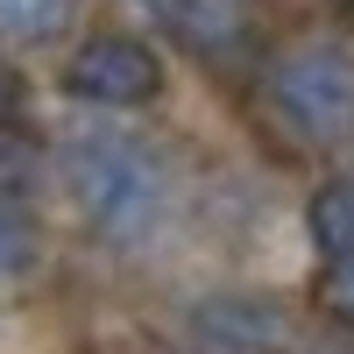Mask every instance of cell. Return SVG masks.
<instances>
[{
    "label": "cell",
    "instance_id": "cell-1",
    "mask_svg": "<svg viewBox=\"0 0 354 354\" xmlns=\"http://www.w3.org/2000/svg\"><path fill=\"white\" fill-rule=\"evenodd\" d=\"M57 177H64L78 220L93 227V241L106 248H142L163 220V170L135 135H113V128L71 135L57 156Z\"/></svg>",
    "mask_w": 354,
    "mask_h": 354
},
{
    "label": "cell",
    "instance_id": "cell-2",
    "mask_svg": "<svg viewBox=\"0 0 354 354\" xmlns=\"http://www.w3.org/2000/svg\"><path fill=\"white\" fill-rule=\"evenodd\" d=\"M270 106L298 135H340L354 128V50L340 43H298L270 64Z\"/></svg>",
    "mask_w": 354,
    "mask_h": 354
},
{
    "label": "cell",
    "instance_id": "cell-3",
    "mask_svg": "<svg viewBox=\"0 0 354 354\" xmlns=\"http://www.w3.org/2000/svg\"><path fill=\"white\" fill-rule=\"evenodd\" d=\"M64 93L85 106H149L163 93V57L142 43V36H93L71 50L64 64Z\"/></svg>",
    "mask_w": 354,
    "mask_h": 354
},
{
    "label": "cell",
    "instance_id": "cell-4",
    "mask_svg": "<svg viewBox=\"0 0 354 354\" xmlns=\"http://www.w3.org/2000/svg\"><path fill=\"white\" fill-rule=\"evenodd\" d=\"M290 340V319L262 290H220L192 305V347L198 354H277Z\"/></svg>",
    "mask_w": 354,
    "mask_h": 354
},
{
    "label": "cell",
    "instance_id": "cell-5",
    "mask_svg": "<svg viewBox=\"0 0 354 354\" xmlns=\"http://www.w3.org/2000/svg\"><path fill=\"white\" fill-rule=\"evenodd\" d=\"M128 8L149 28H163L177 50L205 57V64H220V57H234L248 43V8L241 0H128Z\"/></svg>",
    "mask_w": 354,
    "mask_h": 354
},
{
    "label": "cell",
    "instance_id": "cell-6",
    "mask_svg": "<svg viewBox=\"0 0 354 354\" xmlns=\"http://www.w3.org/2000/svg\"><path fill=\"white\" fill-rule=\"evenodd\" d=\"M312 241L319 255H354V177H326L312 192Z\"/></svg>",
    "mask_w": 354,
    "mask_h": 354
},
{
    "label": "cell",
    "instance_id": "cell-7",
    "mask_svg": "<svg viewBox=\"0 0 354 354\" xmlns=\"http://www.w3.org/2000/svg\"><path fill=\"white\" fill-rule=\"evenodd\" d=\"M36 255H43V234L28 220V205L15 192H0V283H21L36 270Z\"/></svg>",
    "mask_w": 354,
    "mask_h": 354
},
{
    "label": "cell",
    "instance_id": "cell-8",
    "mask_svg": "<svg viewBox=\"0 0 354 354\" xmlns=\"http://www.w3.org/2000/svg\"><path fill=\"white\" fill-rule=\"evenodd\" d=\"M78 0H0V36L8 43H50L71 21Z\"/></svg>",
    "mask_w": 354,
    "mask_h": 354
},
{
    "label": "cell",
    "instance_id": "cell-9",
    "mask_svg": "<svg viewBox=\"0 0 354 354\" xmlns=\"http://www.w3.org/2000/svg\"><path fill=\"white\" fill-rule=\"evenodd\" d=\"M28 185H36V142H28V135H15L8 121H0V192H28Z\"/></svg>",
    "mask_w": 354,
    "mask_h": 354
},
{
    "label": "cell",
    "instance_id": "cell-10",
    "mask_svg": "<svg viewBox=\"0 0 354 354\" xmlns=\"http://www.w3.org/2000/svg\"><path fill=\"white\" fill-rule=\"evenodd\" d=\"M319 305H326L340 326H354V255H326V277H319Z\"/></svg>",
    "mask_w": 354,
    "mask_h": 354
},
{
    "label": "cell",
    "instance_id": "cell-11",
    "mask_svg": "<svg viewBox=\"0 0 354 354\" xmlns=\"http://www.w3.org/2000/svg\"><path fill=\"white\" fill-rule=\"evenodd\" d=\"M15 106H21V78L15 64H0V121H15Z\"/></svg>",
    "mask_w": 354,
    "mask_h": 354
},
{
    "label": "cell",
    "instance_id": "cell-12",
    "mask_svg": "<svg viewBox=\"0 0 354 354\" xmlns=\"http://www.w3.org/2000/svg\"><path fill=\"white\" fill-rule=\"evenodd\" d=\"M333 8H340V15H347V21H354V0H333Z\"/></svg>",
    "mask_w": 354,
    "mask_h": 354
},
{
    "label": "cell",
    "instance_id": "cell-13",
    "mask_svg": "<svg viewBox=\"0 0 354 354\" xmlns=\"http://www.w3.org/2000/svg\"><path fill=\"white\" fill-rule=\"evenodd\" d=\"M312 354H354V347H312Z\"/></svg>",
    "mask_w": 354,
    "mask_h": 354
}]
</instances>
